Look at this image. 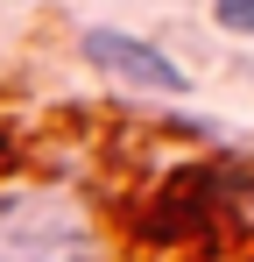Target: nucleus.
<instances>
[{"label": "nucleus", "mask_w": 254, "mask_h": 262, "mask_svg": "<svg viewBox=\"0 0 254 262\" xmlns=\"http://www.w3.org/2000/svg\"><path fill=\"white\" fill-rule=\"evenodd\" d=\"M7 163H14V142H7V128H0V170H7Z\"/></svg>", "instance_id": "4"}, {"label": "nucleus", "mask_w": 254, "mask_h": 262, "mask_svg": "<svg viewBox=\"0 0 254 262\" xmlns=\"http://www.w3.org/2000/svg\"><path fill=\"white\" fill-rule=\"evenodd\" d=\"M0 262H92V220L64 191H21L0 206Z\"/></svg>", "instance_id": "1"}, {"label": "nucleus", "mask_w": 254, "mask_h": 262, "mask_svg": "<svg viewBox=\"0 0 254 262\" xmlns=\"http://www.w3.org/2000/svg\"><path fill=\"white\" fill-rule=\"evenodd\" d=\"M85 64H99V71H113V78H127L141 92H191L184 64H169L156 43L120 36V29H85Z\"/></svg>", "instance_id": "2"}, {"label": "nucleus", "mask_w": 254, "mask_h": 262, "mask_svg": "<svg viewBox=\"0 0 254 262\" xmlns=\"http://www.w3.org/2000/svg\"><path fill=\"white\" fill-rule=\"evenodd\" d=\"M219 21L233 36H254V0H219Z\"/></svg>", "instance_id": "3"}]
</instances>
